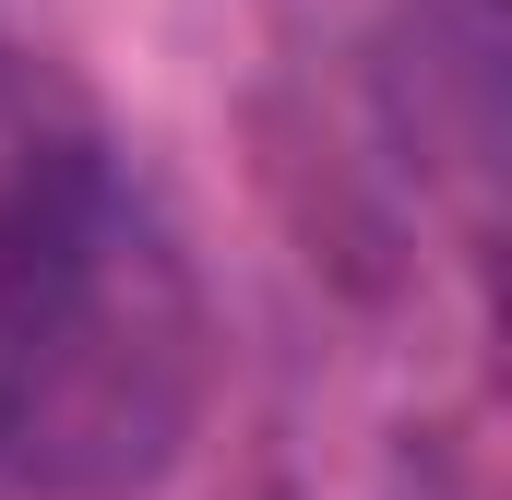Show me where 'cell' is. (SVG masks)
<instances>
[{"mask_svg":"<svg viewBox=\"0 0 512 500\" xmlns=\"http://www.w3.org/2000/svg\"><path fill=\"white\" fill-rule=\"evenodd\" d=\"M203 405V298L24 48H0V489L120 500Z\"/></svg>","mask_w":512,"mask_h":500,"instance_id":"cell-1","label":"cell"}]
</instances>
